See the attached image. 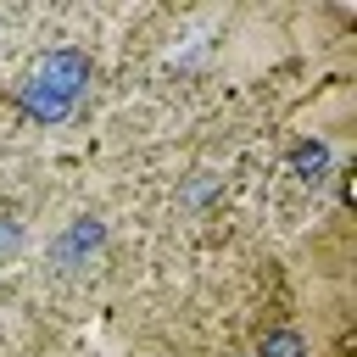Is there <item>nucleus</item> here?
Masks as SVG:
<instances>
[{"mask_svg":"<svg viewBox=\"0 0 357 357\" xmlns=\"http://www.w3.org/2000/svg\"><path fill=\"white\" fill-rule=\"evenodd\" d=\"M89 78H95L89 56H84L78 45H56V50L33 56V61H28V73L17 78V106H22V117H28V123L56 128V123H67V117L78 112V100H84V89H89Z\"/></svg>","mask_w":357,"mask_h":357,"instance_id":"nucleus-1","label":"nucleus"},{"mask_svg":"<svg viewBox=\"0 0 357 357\" xmlns=\"http://www.w3.org/2000/svg\"><path fill=\"white\" fill-rule=\"evenodd\" d=\"M100 245H106V223H100L95 212H84V218H73V223L50 240V257H45V262H50L56 273H78V268H89V257H95Z\"/></svg>","mask_w":357,"mask_h":357,"instance_id":"nucleus-2","label":"nucleus"},{"mask_svg":"<svg viewBox=\"0 0 357 357\" xmlns=\"http://www.w3.org/2000/svg\"><path fill=\"white\" fill-rule=\"evenodd\" d=\"M290 173L318 190L324 178H335V145H329L324 134H301V139L290 145Z\"/></svg>","mask_w":357,"mask_h":357,"instance_id":"nucleus-3","label":"nucleus"},{"mask_svg":"<svg viewBox=\"0 0 357 357\" xmlns=\"http://www.w3.org/2000/svg\"><path fill=\"white\" fill-rule=\"evenodd\" d=\"M251 357H307V335L301 329H262Z\"/></svg>","mask_w":357,"mask_h":357,"instance_id":"nucleus-4","label":"nucleus"},{"mask_svg":"<svg viewBox=\"0 0 357 357\" xmlns=\"http://www.w3.org/2000/svg\"><path fill=\"white\" fill-rule=\"evenodd\" d=\"M22 245H28V229H22V218L0 212V262H11V257H17Z\"/></svg>","mask_w":357,"mask_h":357,"instance_id":"nucleus-5","label":"nucleus"},{"mask_svg":"<svg viewBox=\"0 0 357 357\" xmlns=\"http://www.w3.org/2000/svg\"><path fill=\"white\" fill-rule=\"evenodd\" d=\"M218 190H223V178H218V173H195V178L184 184V206H206Z\"/></svg>","mask_w":357,"mask_h":357,"instance_id":"nucleus-6","label":"nucleus"},{"mask_svg":"<svg viewBox=\"0 0 357 357\" xmlns=\"http://www.w3.org/2000/svg\"><path fill=\"white\" fill-rule=\"evenodd\" d=\"M234 357H251V351H234Z\"/></svg>","mask_w":357,"mask_h":357,"instance_id":"nucleus-7","label":"nucleus"}]
</instances>
